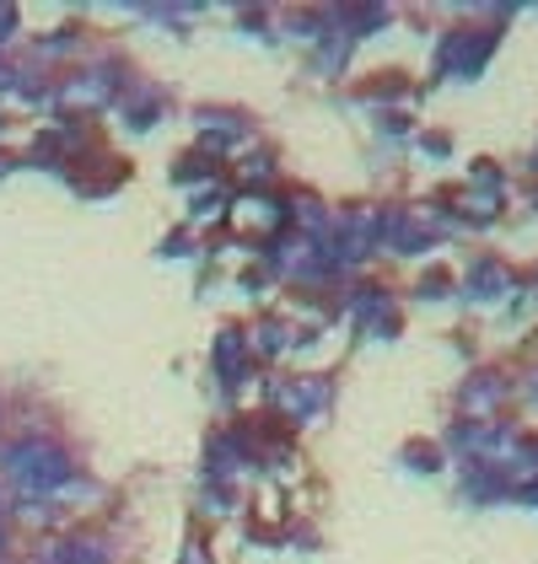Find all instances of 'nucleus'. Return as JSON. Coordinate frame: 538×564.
<instances>
[{
	"mask_svg": "<svg viewBox=\"0 0 538 564\" xmlns=\"http://www.w3.org/2000/svg\"><path fill=\"white\" fill-rule=\"evenodd\" d=\"M11 478H17V489H28V495H49V489H60L71 468H65V457L54 452V446H39V441H28V446H17L11 457Z\"/></svg>",
	"mask_w": 538,
	"mask_h": 564,
	"instance_id": "f257e3e1",
	"label": "nucleus"
},
{
	"mask_svg": "<svg viewBox=\"0 0 538 564\" xmlns=\"http://www.w3.org/2000/svg\"><path fill=\"white\" fill-rule=\"evenodd\" d=\"M44 564H103V554L97 549H54Z\"/></svg>",
	"mask_w": 538,
	"mask_h": 564,
	"instance_id": "f03ea898",
	"label": "nucleus"
}]
</instances>
